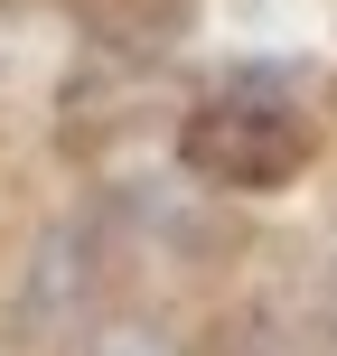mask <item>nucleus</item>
<instances>
[{
  "mask_svg": "<svg viewBox=\"0 0 337 356\" xmlns=\"http://www.w3.org/2000/svg\"><path fill=\"white\" fill-rule=\"evenodd\" d=\"M188 160L215 178V188H272V178H290L309 160V122L281 104H253V94H234V104L197 113L188 122Z\"/></svg>",
  "mask_w": 337,
  "mask_h": 356,
  "instance_id": "1",
  "label": "nucleus"
}]
</instances>
